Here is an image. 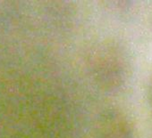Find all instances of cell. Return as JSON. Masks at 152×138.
Returning <instances> with one entry per match:
<instances>
[{"instance_id":"cell-1","label":"cell","mask_w":152,"mask_h":138,"mask_svg":"<svg viewBox=\"0 0 152 138\" xmlns=\"http://www.w3.org/2000/svg\"><path fill=\"white\" fill-rule=\"evenodd\" d=\"M99 138H132V128L128 119L120 112L108 111L102 113L97 122Z\"/></svg>"}]
</instances>
